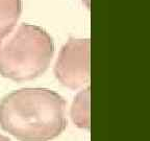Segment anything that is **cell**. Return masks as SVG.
Returning a JSON list of instances; mask_svg holds the SVG:
<instances>
[{"mask_svg": "<svg viewBox=\"0 0 150 141\" xmlns=\"http://www.w3.org/2000/svg\"><path fill=\"white\" fill-rule=\"evenodd\" d=\"M66 107L50 89L16 90L0 101V127L20 141H50L67 127Z\"/></svg>", "mask_w": 150, "mask_h": 141, "instance_id": "obj_1", "label": "cell"}, {"mask_svg": "<svg viewBox=\"0 0 150 141\" xmlns=\"http://www.w3.org/2000/svg\"><path fill=\"white\" fill-rule=\"evenodd\" d=\"M54 54L52 38L45 29L23 23L0 38V74L15 82L39 78Z\"/></svg>", "mask_w": 150, "mask_h": 141, "instance_id": "obj_2", "label": "cell"}, {"mask_svg": "<svg viewBox=\"0 0 150 141\" xmlns=\"http://www.w3.org/2000/svg\"><path fill=\"white\" fill-rule=\"evenodd\" d=\"M89 39H70L61 49L54 66V74L62 85L78 89L90 80Z\"/></svg>", "mask_w": 150, "mask_h": 141, "instance_id": "obj_3", "label": "cell"}, {"mask_svg": "<svg viewBox=\"0 0 150 141\" xmlns=\"http://www.w3.org/2000/svg\"><path fill=\"white\" fill-rule=\"evenodd\" d=\"M71 117L76 127L90 129V87L81 90L74 98L71 107Z\"/></svg>", "mask_w": 150, "mask_h": 141, "instance_id": "obj_4", "label": "cell"}, {"mask_svg": "<svg viewBox=\"0 0 150 141\" xmlns=\"http://www.w3.org/2000/svg\"><path fill=\"white\" fill-rule=\"evenodd\" d=\"M22 12V0H0V38L15 27Z\"/></svg>", "mask_w": 150, "mask_h": 141, "instance_id": "obj_5", "label": "cell"}, {"mask_svg": "<svg viewBox=\"0 0 150 141\" xmlns=\"http://www.w3.org/2000/svg\"><path fill=\"white\" fill-rule=\"evenodd\" d=\"M0 141H11L6 136H3V135H0Z\"/></svg>", "mask_w": 150, "mask_h": 141, "instance_id": "obj_6", "label": "cell"}]
</instances>
